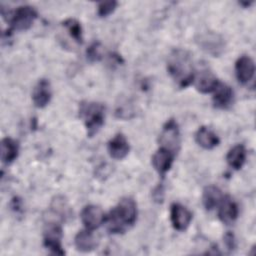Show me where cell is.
<instances>
[{"label": "cell", "mask_w": 256, "mask_h": 256, "mask_svg": "<svg viewBox=\"0 0 256 256\" xmlns=\"http://www.w3.org/2000/svg\"><path fill=\"white\" fill-rule=\"evenodd\" d=\"M137 219V204L130 197L122 198L106 216L107 230L111 234H122L132 227Z\"/></svg>", "instance_id": "2"}, {"label": "cell", "mask_w": 256, "mask_h": 256, "mask_svg": "<svg viewBox=\"0 0 256 256\" xmlns=\"http://www.w3.org/2000/svg\"><path fill=\"white\" fill-rule=\"evenodd\" d=\"M118 5L117 1H105L100 2L97 7V14L99 17H107L114 12Z\"/></svg>", "instance_id": "24"}, {"label": "cell", "mask_w": 256, "mask_h": 256, "mask_svg": "<svg viewBox=\"0 0 256 256\" xmlns=\"http://www.w3.org/2000/svg\"><path fill=\"white\" fill-rule=\"evenodd\" d=\"M158 141H159L160 147L168 149L174 155H176V153L180 149L181 141H180L179 127L175 119L171 118L166 121V123L163 125L162 130L160 132Z\"/></svg>", "instance_id": "5"}, {"label": "cell", "mask_w": 256, "mask_h": 256, "mask_svg": "<svg viewBox=\"0 0 256 256\" xmlns=\"http://www.w3.org/2000/svg\"><path fill=\"white\" fill-rule=\"evenodd\" d=\"M213 92H214V95H213L212 101L215 108L227 109L232 104L234 93L232 88L229 85L219 82Z\"/></svg>", "instance_id": "15"}, {"label": "cell", "mask_w": 256, "mask_h": 256, "mask_svg": "<svg viewBox=\"0 0 256 256\" xmlns=\"http://www.w3.org/2000/svg\"><path fill=\"white\" fill-rule=\"evenodd\" d=\"M195 87L202 94H208L215 90L219 80L217 77L209 70H202L195 78Z\"/></svg>", "instance_id": "17"}, {"label": "cell", "mask_w": 256, "mask_h": 256, "mask_svg": "<svg viewBox=\"0 0 256 256\" xmlns=\"http://www.w3.org/2000/svg\"><path fill=\"white\" fill-rule=\"evenodd\" d=\"M79 117L84 122L87 136L93 137L104 124L105 108L101 103L83 101L79 105Z\"/></svg>", "instance_id": "3"}, {"label": "cell", "mask_w": 256, "mask_h": 256, "mask_svg": "<svg viewBox=\"0 0 256 256\" xmlns=\"http://www.w3.org/2000/svg\"><path fill=\"white\" fill-rule=\"evenodd\" d=\"M107 150L111 158L121 160L128 155L130 146L126 137L122 133H118L108 142Z\"/></svg>", "instance_id": "14"}, {"label": "cell", "mask_w": 256, "mask_h": 256, "mask_svg": "<svg viewBox=\"0 0 256 256\" xmlns=\"http://www.w3.org/2000/svg\"><path fill=\"white\" fill-rule=\"evenodd\" d=\"M62 25L65 27L67 32L69 33L70 37L74 39L78 44L83 43V32L81 24L78 20L74 18H67L63 21Z\"/></svg>", "instance_id": "23"}, {"label": "cell", "mask_w": 256, "mask_h": 256, "mask_svg": "<svg viewBox=\"0 0 256 256\" xmlns=\"http://www.w3.org/2000/svg\"><path fill=\"white\" fill-rule=\"evenodd\" d=\"M87 59L91 62H96L102 59V46L100 42L92 43L86 51Z\"/></svg>", "instance_id": "25"}, {"label": "cell", "mask_w": 256, "mask_h": 256, "mask_svg": "<svg viewBox=\"0 0 256 256\" xmlns=\"http://www.w3.org/2000/svg\"><path fill=\"white\" fill-rule=\"evenodd\" d=\"M222 198H223V194L221 190L214 185L206 186L203 190L202 203L204 208L207 211H211L216 207H218Z\"/></svg>", "instance_id": "19"}, {"label": "cell", "mask_w": 256, "mask_h": 256, "mask_svg": "<svg viewBox=\"0 0 256 256\" xmlns=\"http://www.w3.org/2000/svg\"><path fill=\"white\" fill-rule=\"evenodd\" d=\"M51 211L54 215H57V217L61 218L62 220L70 218L73 214L67 200L62 196H56L53 198L51 202Z\"/></svg>", "instance_id": "22"}, {"label": "cell", "mask_w": 256, "mask_h": 256, "mask_svg": "<svg viewBox=\"0 0 256 256\" xmlns=\"http://www.w3.org/2000/svg\"><path fill=\"white\" fill-rule=\"evenodd\" d=\"M167 71L179 88L191 85L195 78L191 54L182 48H175L167 59Z\"/></svg>", "instance_id": "1"}, {"label": "cell", "mask_w": 256, "mask_h": 256, "mask_svg": "<svg viewBox=\"0 0 256 256\" xmlns=\"http://www.w3.org/2000/svg\"><path fill=\"white\" fill-rule=\"evenodd\" d=\"M74 244L76 249L80 252H91L98 246V238L92 230L85 229L76 234Z\"/></svg>", "instance_id": "16"}, {"label": "cell", "mask_w": 256, "mask_h": 256, "mask_svg": "<svg viewBox=\"0 0 256 256\" xmlns=\"http://www.w3.org/2000/svg\"><path fill=\"white\" fill-rule=\"evenodd\" d=\"M195 140L199 146L207 150L215 148L220 143V139L217 134L205 126L199 127L195 133Z\"/></svg>", "instance_id": "18"}, {"label": "cell", "mask_w": 256, "mask_h": 256, "mask_svg": "<svg viewBox=\"0 0 256 256\" xmlns=\"http://www.w3.org/2000/svg\"><path fill=\"white\" fill-rule=\"evenodd\" d=\"M163 195H164V188L162 185L157 186L154 191H153V198L155 201H162L163 200Z\"/></svg>", "instance_id": "27"}, {"label": "cell", "mask_w": 256, "mask_h": 256, "mask_svg": "<svg viewBox=\"0 0 256 256\" xmlns=\"http://www.w3.org/2000/svg\"><path fill=\"white\" fill-rule=\"evenodd\" d=\"M224 243L226 245V247L229 250H233L236 247V242H235V237L234 234L232 232H227L224 235Z\"/></svg>", "instance_id": "26"}, {"label": "cell", "mask_w": 256, "mask_h": 256, "mask_svg": "<svg viewBox=\"0 0 256 256\" xmlns=\"http://www.w3.org/2000/svg\"><path fill=\"white\" fill-rule=\"evenodd\" d=\"M196 42L203 51L212 55L213 57L221 55L225 48L224 39L219 34L214 32H206L201 34L197 38Z\"/></svg>", "instance_id": "7"}, {"label": "cell", "mask_w": 256, "mask_h": 256, "mask_svg": "<svg viewBox=\"0 0 256 256\" xmlns=\"http://www.w3.org/2000/svg\"><path fill=\"white\" fill-rule=\"evenodd\" d=\"M170 220L174 229L184 231L190 225L192 213L185 206L179 203H173L170 206Z\"/></svg>", "instance_id": "9"}, {"label": "cell", "mask_w": 256, "mask_h": 256, "mask_svg": "<svg viewBox=\"0 0 256 256\" xmlns=\"http://www.w3.org/2000/svg\"><path fill=\"white\" fill-rule=\"evenodd\" d=\"M18 153L19 146L14 139L5 137L1 140V160L4 164L12 163L17 158Z\"/></svg>", "instance_id": "20"}, {"label": "cell", "mask_w": 256, "mask_h": 256, "mask_svg": "<svg viewBox=\"0 0 256 256\" xmlns=\"http://www.w3.org/2000/svg\"><path fill=\"white\" fill-rule=\"evenodd\" d=\"M62 237L63 231L62 227L57 222H48L44 229L43 234V242L44 246L51 251L53 254L64 255L65 251L62 248Z\"/></svg>", "instance_id": "6"}, {"label": "cell", "mask_w": 256, "mask_h": 256, "mask_svg": "<svg viewBox=\"0 0 256 256\" xmlns=\"http://www.w3.org/2000/svg\"><path fill=\"white\" fill-rule=\"evenodd\" d=\"M52 97L51 84L47 79H40L32 92V100L37 108H44Z\"/></svg>", "instance_id": "12"}, {"label": "cell", "mask_w": 256, "mask_h": 256, "mask_svg": "<svg viewBox=\"0 0 256 256\" xmlns=\"http://www.w3.org/2000/svg\"><path fill=\"white\" fill-rule=\"evenodd\" d=\"M255 73V64L251 57L247 55L240 56L235 63L236 78L241 84L250 82Z\"/></svg>", "instance_id": "10"}, {"label": "cell", "mask_w": 256, "mask_h": 256, "mask_svg": "<svg viewBox=\"0 0 256 256\" xmlns=\"http://www.w3.org/2000/svg\"><path fill=\"white\" fill-rule=\"evenodd\" d=\"M218 207V217L222 223L229 225L237 219L238 206L230 196H223Z\"/></svg>", "instance_id": "11"}, {"label": "cell", "mask_w": 256, "mask_h": 256, "mask_svg": "<svg viewBox=\"0 0 256 256\" xmlns=\"http://www.w3.org/2000/svg\"><path fill=\"white\" fill-rule=\"evenodd\" d=\"M38 16L34 7L29 5H23L16 8L12 12L7 21L10 24L9 31H25L28 30Z\"/></svg>", "instance_id": "4"}, {"label": "cell", "mask_w": 256, "mask_h": 256, "mask_svg": "<svg viewBox=\"0 0 256 256\" xmlns=\"http://www.w3.org/2000/svg\"><path fill=\"white\" fill-rule=\"evenodd\" d=\"M175 155L163 147L159 149L152 156V165L159 175L164 176L171 168Z\"/></svg>", "instance_id": "13"}, {"label": "cell", "mask_w": 256, "mask_h": 256, "mask_svg": "<svg viewBox=\"0 0 256 256\" xmlns=\"http://www.w3.org/2000/svg\"><path fill=\"white\" fill-rule=\"evenodd\" d=\"M81 221L86 229L94 230L100 227L106 220L103 210L96 205H87L81 211Z\"/></svg>", "instance_id": "8"}, {"label": "cell", "mask_w": 256, "mask_h": 256, "mask_svg": "<svg viewBox=\"0 0 256 256\" xmlns=\"http://www.w3.org/2000/svg\"><path fill=\"white\" fill-rule=\"evenodd\" d=\"M246 155L247 153L244 145L237 144L228 151L226 155V161L231 168L235 170H239L242 168V166L245 163Z\"/></svg>", "instance_id": "21"}]
</instances>
